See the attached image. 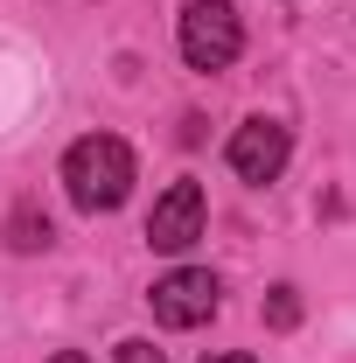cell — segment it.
I'll return each instance as SVG.
<instances>
[{
    "instance_id": "4",
    "label": "cell",
    "mask_w": 356,
    "mask_h": 363,
    "mask_svg": "<svg viewBox=\"0 0 356 363\" xmlns=\"http://www.w3.org/2000/svg\"><path fill=\"white\" fill-rule=\"evenodd\" d=\"M287 154H294V140H287V126L279 119H245L238 133H230V168L245 182H279V168H287Z\"/></svg>"
},
{
    "instance_id": "2",
    "label": "cell",
    "mask_w": 356,
    "mask_h": 363,
    "mask_svg": "<svg viewBox=\"0 0 356 363\" xmlns=\"http://www.w3.org/2000/svg\"><path fill=\"white\" fill-rule=\"evenodd\" d=\"M238 49H245L238 7L230 0H189V14H182V63L189 70H230Z\"/></svg>"
},
{
    "instance_id": "7",
    "label": "cell",
    "mask_w": 356,
    "mask_h": 363,
    "mask_svg": "<svg viewBox=\"0 0 356 363\" xmlns=\"http://www.w3.org/2000/svg\"><path fill=\"white\" fill-rule=\"evenodd\" d=\"M266 321H272V328H294V321H301V301H294V286H272Z\"/></svg>"
},
{
    "instance_id": "6",
    "label": "cell",
    "mask_w": 356,
    "mask_h": 363,
    "mask_svg": "<svg viewBox=\"0 0 356 363\" xmlns=\"http://www.w3.org/2000/svg\"><path fill=\"white\" fill-rule=\"evenodd\" d=\"M49 238H56V230H49L43 210H14V217H7V245H14V252H49Z\"/></svg>"
},
{
    "instance_id": "5",
    "label": "cell",
    "mask_w": 356,
    "mask_h": 363,
    "mask_svg": "<svg viewBox=\"0 0 356 363\" xmlns=\"http://www.w3.org/2000/svg\"><path fill=\"white\" fill-rule=\"evenodd\" d=\"M196 238H203V189L196 182H175L154 203V217H147V245L154 252H189Z\"/></svg>"
},
{
    "instance_id": "8",
    "label": "cell",
    "mask_w": 356,
    "mask_h": 363,
    "mask_svg": "<svg viewBox=\"0 0 356 363\" xmlns=\"http://www.w3.org/2000/svg\"><path fill=\"white\" fill-rule=\"evenodd\" d=\"M119 363H161L154 342H119Z\"/></svg>"
},
{
    "instance_id": "10",
    "label": "cell",
    "mask_w": 356,
    "mask_h": 363,
    "mask_svg": "<svg viewBox=\"0 0 356 363\" xmlns=\"http://www.w3.org/2000/svg\"><path fill=\"white\" fill-rule=\"evenodd\" d=\"M49 363H91V357H77V350H56V357H49Z\"/></svg>"
},
{
    "instance_id": "1",
    "label": "cell",
    "mask_w": 356,
    "mask_h": 363,
    "mask_svg": "<svg viewBox=\"0 0 356 363\" xmlns=\"http://www.w3.org/2000/svg\"><path fill=\"white\" fill-rule=\"evenodd\" d=\"M63 189H70V203H77L84 217L119 210L126 189H133V147H126L119 133H84L70 154H63Z\"/></svg>"
},
{
    "instance_id": "3",
    "label": "cell",
    "mask_w": 356,
    "mask_h": 363,
    "mask_svg": "<svg viewBox=\"0 0 356 363\" xmlns=\"http://www.w3.org/2000/svg\"><path fill=\"white\" fill-rule=\"evenodd\" d=\"M154 321L161 328H203V321L217 315V279L203 266H175L168 279H154Z\"/></svg>"
},
{
    "instance_id": "9",
    "label": "cell",
    "mask_w": 356,
    "mask_h": 363,
    "mask_svg": "<svg viewBox=\"0 0 356 363\" xmlns=\"http://www.w3.org/2000/svg\"><path fill=\"white\" fill-rule=\"evenodd\" d=\"M203 363H259V357H245V350H230V357H203Z\"/></svg>"
}]
</instances>
